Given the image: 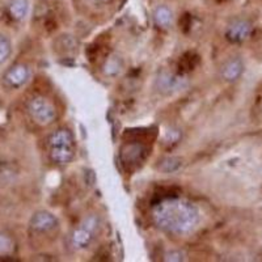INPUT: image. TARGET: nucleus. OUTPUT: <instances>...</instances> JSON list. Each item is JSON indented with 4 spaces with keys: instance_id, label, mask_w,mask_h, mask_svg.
Returning <instances> with one entry per match:
<instances>
[{
    "instance_id": "f257e3e1",
    "label": "nucleus",
    "mask_w": 262,
    "mask_h": 262,
    "mask_svg": "<svg viewBox=\"0 0 262 262\" xmlns=\"http://www.w3.org/2000/svg\"><path fill=\"white\" fill-rule=\"evenodd\" d=\"M48 146L49 156L57 165H67L74 159L76 144L69 128H58L51 133L48 139Z\"/></svg>"
},
{
    "instance_id": "f03ea898",
    "label": "nucleus",
    "mask_w": 262,
    "mask_h": 262,
    "mask_svg": "<svg viewBox=\"0 0 262 262\" xmlns=\"http://www.w3.org/2000/svg\"><path fill=\"white\" fill-rule=\"evenodd\" d=\"M28 112L39 126H49L57 119V109L54 104L42 96H36L28 102Z\"/></svg>"
},
{
    "instance_id": "7ed1b4c3",
    "label": "nucleus",
    "mask_w": 262,
    "mask_h": 262,
    "mask_svg": "<svg viewBox=\"0 0 262 262\" xmlns=\"http://www.w3.org/2000/svg\"><path fill=\"white\" fill-rule=\"evenodd\" d=\"M100 229V217L97 215H90L86 216L78 228L74 229L71 236V242L76 249H84L88 248L95 240L96 233Z\"/></svg>"
},
{
    "instance_id": "20e7f679",
    "label": "nucleus",
    "mask_w": 262,
    "mask_h": 262,
    "mask_svg": "<svg viewBox=\"0 0 262 262\" xmlns=\"http://www.w3.org/2000/svg\"><path fill=\"white\" fill-rule=\"evenodd\" d=\"M146 158L147 148L143 144H140L139 142H138V143L127 144V146L122 149V155H121L122 164L127 168V169L137 168Z\"/></svg>"
},
{
    "instance_id": "39448f33",
    "label": "nucleus",
    "mask_w": 262,
    "mask_h": 262,
    "mask_svg": "<svg viewBox=\"0 0 262 262\" xmlns=\"http://www.w3.org/2000/svg\"><path fill=\"white\" fill-rule=\"evenodd\" d=\"M252 34V25L247 20H236L226 30V38L231 43H242Z\"/></svg>"
},
{
    "instance_id": "423d86ee",
    "label": "nucleus",
    "mask_w": 262,
    "mask_h": 262,
    "mask_svg": "<svg viewBox=\"0 0 262 262\" xmlns=\"http://www.w3.org/2000/svg\"><path fill=\"white\" fill-rule=\"evenodd\" d=\"M30 72L25 64L12 66L4 75V83L12 90H18L29 80Z\"/></svg>"
},
{
    "instance_id": "0eeeda50",
    "label": "nucleus",
    "mask_w": 262,
    "mask_h": 262,
    "mask_svg": "<svg viewBox=\"0 0 262 262\" xmlns=\"http://www.w3.org/2000/svg\"><path fill=\"white\" fill-rule=\"evenodd\" d=\"M58 226L57 217L48 211H38L30 219V228L39 233H46L53 231Z\"/></svg>"
},
{
    "instance_id": "6e6552de",
    "label": "nucleus",
    "mask_w": 262,
    "mask_h": 262,
    "mask_svg": "<svg viewBox=\"0 0 262 262\" xmlns=\"http://www.w3.org/2000/svg\"><path fill=\"white\" fill-rule=\"evenodd\" d=\"M244 72V64H243L240 58H232V59L227 60L222 67V78L226 81H236L240 79V76Z\"/></svg>"
},
{
    "instance_id": "1a4fd4ad",
    "label": "nucleus",
    "mask_w": 262,
    "mask_h": 262,
    "mask_svg": "<svg viewBox=\"0 0 262 262\" xmlns=\"http://www.w3.org/2000/svg\"><path fill=\"white\" fill-rule=\"evenodd\" d=\"M28 12H29L28 0H11L7 6L6 15L11 21H21L27 17Z\"/></svg>"
},
{
    "instance_id": "9d476101",
    "label": "nucleus",
    "mask_w": 262,
    "mask_h": 262,
    "mask_svg": "<svg viewBox=\"0 0 262 262\" xmlns=\"http://www.w3.org/2000/svg\"><path fill=\"white\" fill-rule=\"evenodd\" d=\"M201 57L195 51H186L181 55L177 63V71L180 75H185L195 70V67L200 64Z\"/></svg>"
},
{
    "instance_id": "9b49d317",
    "label": "nucleus",
    "mask_w": 262,
    "mask_h": 262,
    "mask_svg": "<svg viewBox=\"0 0 262 262\" xmlns=\"http://www.w3.org/2000/svg\"><path fill=\"white\" fill-rule=\"evenodd\" d=\"M173 20V13L168 7L160 6L155 9L154 12V21L155 24L158 25L161 29H167V28L170 27Z\"/></svg>"
},
{
    "instance_id": "f8f14e48",
    "label": "nucleus",
    "mask_w": 262,
    "mask_h": 262,
    "mask_svg": "<svg viewBox=\"0 0 262 262\" xmlns=\"http://www.w3.org/2000/svg\"><path fill=\"white\" fill-rule=\"evenodd\" d=\"M180 84V78L179 76H172L169 74H161L158 79V85L159 91L161 92H172L173 90H177Z\"/></svg>"
},
{
    "instance_id": "ddd939ff",
    "label": "nucleus",
    "mask_w": 262,
    "mask_h": 262,
    "mask_svg": "<svg viewBox=\"0 0 262 262\" xmlns=\"http://www.w3.org/2000/svg\"><path fill=\"white\" fill-rule=\"evenodd\" d=\"M180 194V190L177 188H160L155 191L154 194V203L156 205H160L163 201L165 200H173V198H177Z\"/></svg>"
},
{
    "instance_id": "4468645a",
    "label": "nucleus",
    "mask_w": 262,
    "mask_h": 262,
    "mask_svg": "<svg viewBox=\"0 0 262 262\" xmlns=\"http://www.w3.org/2000/svg\"><path fill=\"white\" fill-rule=\"evenodd\" d=\"M122 70V60L117 57H111L105 60L104 74L106 76H116Z\"/></svg>"
},
{
    "instance_id": "2eb2a0df",
    "label": "nucleus",
    "mask_w": 262,
    "mask_h": 262,
    "mask_svg": "<svg viewBox=\"0 0 262 262\" xmlns=\"http://www.w3.org/2000/svg\"><path fill=\"white\" fill-rule=\"evenodd\" d=\"M180 167H181V160L177 158H165L159 164V169L165 173L176 172Z\"/></svg>"
},
{
    "instance_id": "dca6fc26",
    "label": "nucleus",
    "mask_w": 262,
    "mask_h": 262,
    "mask_svg": "<svg viewBox=\"0 0 262 262\" xmlns=\"http://www.w3.org/2000/svg\"><path fill=\"white\" fill-rule=\"evenodd\" d=\"M15 250V242L9 236L0 233V256L8 257Z\"/></svg>"
},
{
    "instance_id": "f3484780",
    "label": "nucleus",
    "mask_w": 262,
    "mask_h": 262,
    "mask_svg": "<svg viewBox=\"0 0 262 262\" xmlns=\"http://www.w3.org/2000/svg\"><path fill=\"white\" fill-rule=\"evenodd\" d=\"M11 53H12L11 42H9V39L6 36L0 34V64H3L4 62H7Z\"/></svg>"
},
{
    "instance_id": "a211bd4d",
    "label": "nucleus",
    "mask_w": 262,
    "mask_h": 262,
    "mask_svg": "<svg viewBox=\"0 0 262 262\" xmlns=\"http://www.w3.org/2000/svg\"><path fill=\"white\" fill-rule=\"evenodd\" d=\"M181 139V133L179 130H170L168 131L167 134H165V138H164V143L165 144H169L170 148L173 146H176L177 143L180 142Z\"/></svg>"
},
{
    "instance_id": "6ab92c4d",
    "label": "nucleus",
    "mask_w": 262,
    "mask_h": 262,
    "mask_svg": "<svg viewBox=\"0 0 262 262\" xmlns=\"http://www.w3.org/2000/svg\"><path fill=\"white\" fill-rule=\"evenodd\" d=\"M191 24H193V17H191L190 13H184V15L180 17L179 21V25H180V29L181 32L184 33H189V30L191 29Z\"/></svg>"
},
{
    "instance_id": "aec40b11",
    "label": "nucleus",
    "mask_w": 262,
    "mask_h": 262,
    "mask_svg": "<svg viewBox=\"0 0 262 262\" xmlns=\"http://www.w3.org/2000/svg\"><path fill=\"white\" fill-rule=\"evenodd\" d=\"M167 261H181L182 258V253L181 252H172V253L167 254Z\"/></svg>"
},
{
    "instance_id": "412c9836",
    "label": "nucleus",
    "mask_w": 262,
    "mask_h": 262,
    "mask_svg": "<svg viewBox=\"0 0 262 262\" xmlns=\"http://www.w3.org/2000/svg\"><path fill=\"white\" fill-rule=\"evenodd\" d=\"M92 2H95L96 4H107L111 3L112 0H92Z\"/></svg>"
},
{
    "instance_id": "4be33fe9",
    "label": "nucleus",
    "mask_w": 262,
    "mask_h": 262,
    "mask_svg": "<svg viewBox=\"0 0 262 262\" xmlns=\"http://www.w3.org/2000/svg\"><path fill=\"white\" fill-rule=\"evenodd\" d=\"M217 3H224V2H226V0H216Z\"/></svg>"
}]
</instances>
